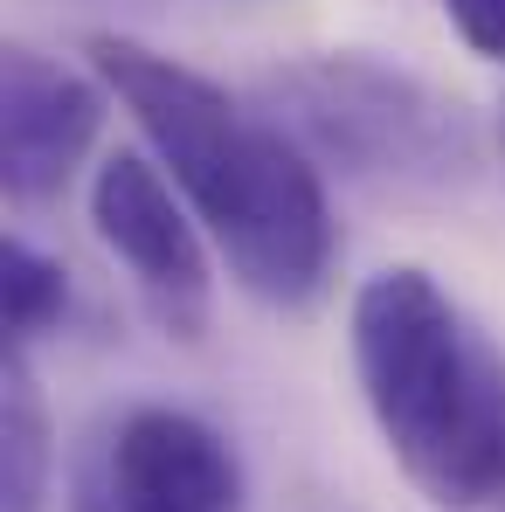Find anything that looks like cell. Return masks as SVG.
<instances>
[{"label": "cell", "mask_w": 505, "mask_h": 512, "mask_svg": "<svg viewBox=\"0 0 505 512\" xmlns=\"http://www.w3.org/2000/svg\"><path fill=\"white\" fill-rule=\"evenodd\" d=\"M353 374L388 457L436 512H505V353L416 263L353 291Z\"/></svg>", "instance_id": "7a4b0ae2"}, {"label": "cell", "mask_w": 505, "mask_h": 512, "mask_svg": "<svg viewBox=\"0 0 505 512\" xmlns=\"http://www.w3.org/2000/svg\"><path fill=\"white\" fill-rule=\"evenodd\" d=\"M90 485L111 512H243V457L215 423L146 402L118 416Z\"/></svg>", "instance_id": "5b68a950"}, {"label": "cell", "mask_w": 505, "mask_h": 512, "mask_svg": "<svg viewBox=\"0 0 505 512\" xmlns=\"http://www.w3.org/2000/svg\"><path fill=\"white\" fill-rule=\"evenodd\" d=\"M70 312V270L49 250H35L28 236H7L0 243V326H7V346H28L42 333H56Z\"/></svg>", "instance_id": "ba28073f"}, {"label": "cell", "mask_w": 505, "mask_h": 512, "mask_svg": "<svg viewBox=\"0 0 505 512\" xmlns=\"http://www.w3.org/2000/svg\"><path fill=\"white\" fill-rule=\"evenodd\" d=\"M56 478V423L21 346L0 353V512H49Z\"/></svg>", "instance_id": "52a82bcc"}, {"label": "cell", "mask_w": 505, "mask_h": 512, "mask_svg": "<svg viewBox=\"0 0 505 512\" xmlns=\"http://www.w3.org/2000/svg\"><path fill=\"white\" fill-rule=\"evenodd\" d=\"M90 222L173 333H201L208 250H201V229H194V215H187V201L167 173L139 153H111L90 180Z\"/></svg>", "instance_id": "277c9868"}, {"label": "cell", "mask_w": 505, "mask_h": 512, "mask_svg": "<svg viewBox=\"0 0 505 512\" xmlns=\"http://www.w3.org/2000/svg\"><path fill=\"white\" fill-rule=\"evenodd\" d=\"M270 118L333 173L388 194H450L478 180V125L457 97L381 63L367 49H326L263 77Z\"/></svg>", "instance_id": "3957f363"}, {"label": "cell", "mask_w": 505, "mask_h": 512, "mask_svg": "<svg viewBox=\"0 0 505 512\" xmlns=\"http://www.w3.org/2000/svg\"><path fill=\"white\" fill-rule=\"evenodd\" d=\"M77 512H111V506H104V492L90 485V471H84V485H77Z\"/></svg>", "instance_id": "30bf717a"}, {"label": "cell", "mask_w": 505, "mask_h": 512, "mask_svg": "<svg viewBox=\"0 0 505 512\" xmlns=\"http://www.w3.org/2000/svg\"><path fill=\"white\" fill-rule=\"evenodd\" d=\"M97 125H104V84L21 42L0 56V180L14 201H49L84 167Z\"/></svg>", "instance_id": "8992f818"}, {"label": "cell", "mask_w": 505, "mask_h": 512, "mask_svg": "<svg viewBox=\"0 0 505 512\" xmlns=\"http://www.w3.org/2000/svg\"><path fill=\"white\" fill-rule=\"evenodd\" d=\"M90 63L104 90L132 111L153 160L180 201L208 222L236 284L263 305H312L333 277V201L312 153L277 125L243 111L229 90L132 35H97Z\"/></svg>", "instance_id": "6da1fadb"}, {"label": "cell", "mask_w": 505, "mask_h": 512, "mask_svg": "<svg viewBox=\"0 0 505 512\" xmlns=\"http://www.w3.org/2000/svg\"><path fill=\"white\" fill-rule=\"evenodd\" d=\"M443 21L464 35L471 56L505 63V0H443Z\"/></svg>", "instance_id": "9c48e42d"}]
</instances>
